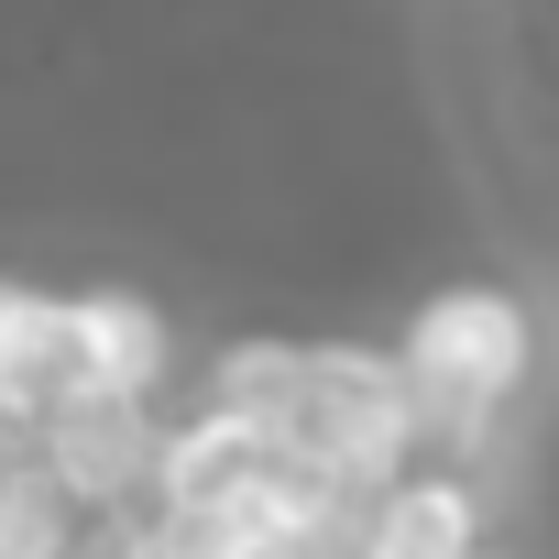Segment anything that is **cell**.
<instances>
[{"mask_svg": "<svg viewBox=\"0 0 559 559\" xmlns=\"http://www.w3.org/2000/svg\"><path fill=\"white\" fill-rule=\"evenodd\" d=\"M78 352H88V395H154L165 384V319L143 297H78Z\"/></svg>", "mask_w": 559, "mask_h": 559, "instance_id": "5", "label": "cell"}, {"mask_svg": "<svg viewBox=\"0 0 559 559\" xmlns=\"http://www.w3.org/2000/svg\"><path fill=\"white\" fill-rule=\"evenodd\" d=\"M362 559H483V504L450 472H406L362 515Z\"/></svg>", "mask_w": 559, "mask_h": 559, "instance_id": "4", "label": "cell"}, {"mask_svg": "<svg viewBox=\"0 0 559 559\" xmlns=\"http://www.w3.org/2000/svg\"><path fill=\"white\" fill-rule=\"evenodd\" d=\"M45 439V483L67 493V504H121V493H143L154 472H165V439L143 428V395H78L56 428H34Z\"/></svg>", "mask_w": 559, "mask_h": 559, "instance_id": "3", "label": "cell"}, {"mask_svg": "<svg viewBox=\"0 0 559 559\" xmlns=\"http://www.w3.org/2000/svg\"><path fill=\"white\" fill-rule=\"evenodd\" d=\"M417 428H428V417H417V395H406V362H373V352H308L286 417H274V439H286L319 483H341V493L406 483Z\"/></svg>", "mask_w": 559, "mask_h": 559, "instance_id": "1", "label": "cell"}, {"mask_svg": "<svg viewBox=\"0 0 559 559\" xmlns=\"http://www.w3.org/2000/svg\"><path fill=\"white\" fill-rule=\"evenodd\" d=\"M395 362H406L417 417L450 428V439H472V428H493L504 395L526 384V319H515V297H493V286H450V297L417 308V330H406Z\"/></svg>", "mask_w": 559, "mask_h": 559, "instance_id": "2", "label": "cell"}]
</instances>
